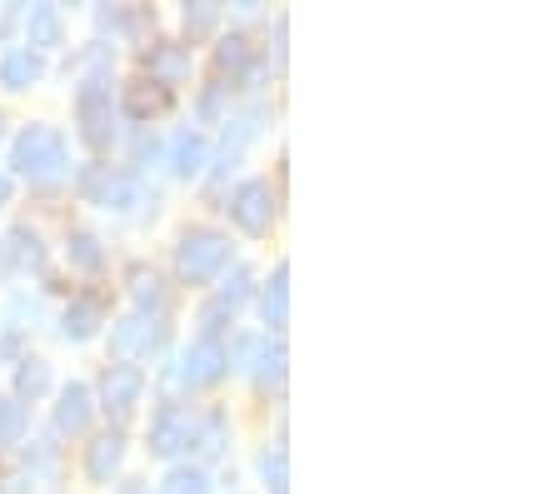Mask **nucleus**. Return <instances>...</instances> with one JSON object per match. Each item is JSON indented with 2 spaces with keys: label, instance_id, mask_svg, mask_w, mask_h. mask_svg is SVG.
Wrapping results in <instances>:
<instances>
[{
  "label": "nucleus",
  "instance_id": "obj_1",
  "mask_svg": "<svg viewBox=\"0 0 559 494\" xmlns=\"http://www.w3.org/2000/svg\"><path fill=\"white\" fill-rule=\"evenodd\" d=\"M11 165L21 170L25 180H31V185H56L60 170H66V141H60V130L31 125L21 141H15Z\"/></svg>",
  "mask_w": 559,
  "mask_h": 494
},
{
  "label": "nucleus",
  "instance_id": "obj_2",
  "mask_svg": "<svg viewBox=\"0 0 559 494\" xmlns=\"http://www.w3.org/2000/svg\"><path fill=\"white\" fill-rule=\"evenodd\" d=\"M225 260H230V240L215 236V230H190L175 250V270L186 275L190 285H205L225 270Z\"/></svg>",
  "mask_w": 559,
  "mask_h": 494
},
{
  "label": "nucleus",
  "instance_id": "obj_3",
  "mask_svg": "<svg viewBox=\"0 0 559 494\" xmlns=\"http://www.w3.org/2000/svg\"><path fill=\"white\" fill-rule=\"evenodd\" d=\"M75 116H81L85 141H91L95 150H105V145H110V135H116V125H110V91H105L100 75L81 85V95H75Z\"/></svg>",
  "mask_w": 559,
  "mask_h": 494
},
{
  "label": "nucleus",
  "instance_id": "obj_4",
  "mask_svg": "<svg viewBox=\"0 0 559 494\" xmlns=\"http://www.w3.org/2000/svg\"><path fill=\"white\" fill-rule=\"evenodd\" d=\"M270 215H275V195H270L265 180H245L230 195V220L240 225V230H250V236H265Z\"/></svg>",
  "mask_w": 559,
  "mask_h": 494
},
{
  "label": "nucleus",
  "instance_id": "obj_5",
  "mask_svg": "<svg viewBox=\"0 0 559 494\" xmlns=\"http://www.w3.org/2000/svg\"><path fill=\"white\" fill-rule=\"evenodd\" d=\"M140 389H145V375H140L135 365H110V370H105V385H100L105 410H110V414H130V410H135V400H140Z\"/></svg>",
  "mask_w": 559,
  "mask_h": 494
},
{
  "label": "nucleus",
  "instance_id": "obj_6",
  "mask_svg": "<svg viewBox=\"0 0 559 494\" xmlns=\"http://www.w3.org/2000/svg\"><path fill=\"white\" fill-rule=\"evenodd\" d=\"M180 365H186V370H180V379H186V385H215V379L225 375V350H221V340L190 345Z\"/></svg>",
  "mask_w": 559,
  "mask_h": 494
},
{
  "label": "nucleus",
  "instance_id": "obj_7",
  "mask_svg": "<svg viewBox=\"0 0 559 494\" xmlns=\"http://www.w3.org/2000/svg\"><path fill=\"white\" fill-rule=\"evenodd\" d=\"M190 439H195V420H190V414H180L175 405H165L160 420L151 424V449H155V455H175V449H186Z\"/></svg>",
  "mask_w": 559,
  "mask_h": 494
},
{
  "label": "nucleus",
  "instance_id": "obj_8",
  "mask_svg": "<svg viewBox=\"0 0 559 494\" xmlns=\"http://www.w3.org/2000/svg\"><path fill=\"white\" fill-rule=\"evenodd\" d=\"M151 340H155V329H151V320L145 315H126L116 329H110V354H116L120 365H126L130 354H140V350H151Z\"/></svg>",
  "mask_w": 559,
  "mask_h": 494
},
{
  "label": "nucleus",
  "instance_id": "obj_9",
  "mask_svg": "<svg viewBox=\"0 0 559 494\" xmlns=\"http://www.w3.org/2000/svg\"><path fill=\"white\" fill-rule=\"evenodd\" d=\"M56 424L66 435H81L85 424H91V389L66 385V395H60V405H56Z\"/></svg>",
  "mask_w": 559,
  "mask_h": 494
},
{
  "label": "nucleus",
  "instance_id": "obj_10",
  "mask_svg": "<svg viewBox=\"0 0 559 494\" xmlns=\"http://www.w3.org/2000/svg\"><path fill=\"white\" fill-rule=\"evenodd\" d=\"M120 455H126V439L116 435V430H105V435H95L91 455H85V470H91V480H110L120 465Z\"/></svg>",
  "mask_w": 559,
  "mask_h": 494
},
{
  "label": "nucleus",
  "instance_id": "obj_11",
  "mask_svg": "<svg viewBox=\"0 0 559 494\" xmlns=\"http://www.w3.org/2000/svg\"><path fill=\"white\" fill-rule=\"evenodd\" d=\"M285 320H290V265H275L270 290H265V325L285 329Z\"/></svg>",
  "mask_w": 559,
  "mask_h": 494
},
{
  "label": "nucleus",
  "instance_id": "obj_12",
  "mask_svg": "<svg viewBox=\"0 0 559 494\" xmlns=\"http://www.w3.org/2000/svg\"><path fill=\"white\" fill-rule=\"evenodd\" d=\"M40 71H46V65H40L35 50H11V56L0 60V81L11 85V91H25L31 81H40Z\"/></svg>",
  "mask_w": 559,
  "mask_h": 494
},
{
  "label": "nucleus",
  "instance_id": "obj_13",
  "mask_svg": "<svg viewBox=\"0 0 559 494\" xmlns=\"http://www.w3.org/2000/svg\"><path fill=\"white\" fill-rule=\"evenodd\" d=\"M126 106H130V116H160V110L170 106V85L135 81V85H130V95H126Z\"/></svg>",
  "mask_w": 559,
  "mask_h": 494
},
{
  "label": "nucleus",
  "instance_id": "obj_14",
  "mask_svg": "<svg viewBox=\"0 0 559 494\" xmlns=\"http://www.w3.org/2000/svg\"><path fill=\"white\" fill-rule=\"evenodd\" d=\"M60 31H66V25H60V11L56 5H35L31 11V21H25V36H31V46H60Z\"/></svg>",
  "mask_w": 559,
  "mask_h": 494
},
{
  "label": "nucleus",
  "instance_id": "obj_15",
  "mask_svg": "<svg viewBox=\"0 0 559 494\" xmlns=\"http://www.w3.org/2000/svg\"><path fill=\"white\" fill-rule=\"evenodd\" d=\"M205 155H210V145H205V135H195V130H190V135H180V141H175V176H200V170H205Z\"/></svg>",
  "mask_w": 559,
  "mask_h": 494
},
{
  "label": "nucleus",
  "instance_id": "obj_16",
  "mask_svg": "<svg viewBox=\"0 0 559 494\" xmlns=\"http://www.w3.org/2000/svg\"><path fill=\"white\" fill-rule=\"evenodd\" d=\"M145 65H151V71L160 75V85H165V81H180V75L190 71V56L180 46H160V50H151V56H145Z\"/></svg>",
  "mask_w": 559,
  "mask_h": 494
},
{
  "label": "nucleus",
  "instance_id": "obj_17",
  "mask_svg": "<svg viewBox=\"0 0 559 494\" xmlns=\"http://www.w3.org/2000/svg\"><path fill=\"white\" fill-rule=\"evenodd\" d=\"M95 320H100V305H95V300H75V305L66 310V325L60 329H66L70 340H85V335L95 329Z\"/></svg>",
  "mask_w": 559,
  "mask_h": 494
},
{
  "label": "nucleus",
  "instance_id": "obj_18",
  "mask_svg": "<svg viewBox=\"0 0 559 494\" xmlns=\"http://www.w3.org/2000/svg\"><path fill=\"white\" fill-rule=\"evenodd\" d=\"M130 290H135V300H140V305H160V300H165V290H160V275H155V270H145V265H135V270H130Z\"/></svg>",
  "mask_w": 559,
  "mask_h": 494
},
{
  "label": "nucleus",
  "instance_id": "obj_19",
  "mask_svg": "<svg viewBox=\"0 0 559 494\" xmlns=\"http://www.w3.org/2000/svg\"><path fill=\"white\" fill-rule=\"evenodd\" d=\"M160 494H210V480L200 470H175L170 480L160 484Z\"/></svg>",
  "mask_w": 559,
  "mask_h": 494
},
{
  "label": "nucleus",
  "instance_id": "obj_20",
  "mask_svg": "<svg viewBox=\"0 0 559 494\" xmlns=\"http://www.w3.org/2000/svg\"><path fill=\"white\" fill-rule=\"evenodd\" d=\"M15 385H21V395H46V385H50V370L40 365V360H25L21 365V375H15Z\"/></svg>",
  "mask_w": 559,
  "mask_h": 494
},
{
  "label": "nucleus",
  "instance_id": "obj_21",
  "mask_svg": "<svg viewBox=\"0 0 559 494\" xmlns=\"http://www.w3.org/2000/svg\"><path fill=\"white\" fill-rule=\"evenodd\" d=\"M25 430V405L21 400H0V439L11 445V439H21Z\"/></svg>",
  "mask_w": 559,
  "mask_h": 494
},
{
  "label": "nucleus",
  "instance_id": "obj_22",
  "mask_svg": "<svg viewBox=\"0 0 559 494\" xmlns=\"http://www.w3.org/2000/svg\"><path fill=\"white\" fill-rule=\"evenodd\" d=\"M245 56H250V46H245L240 36H230V40H221V50H215V65H221V71H240Z\"/></svg>",
  "mask_w": 559,
  "mask_h": 494
},
{
  "label": "nucleus",
  "instance_id": "obj_23",
  "mask_svg": "<svg viewBox=\"0 0 559 494\" xmlns=\"http://www.w3.org/2000/svg\"><path fill=\"white\" fill-rule=\"evenodd\" d=\"M280 375H285V345H270L265 354H260V379H265V385H280Z\"/></svg>",
  "mask_w": 559,
  "mask_h": 494
},
{
  "label": "nucleus",
  "instance_id": "obj_24",
  "mask_svg": "<svg viewBox=\"0 0 559 494\" xmlns=\"http://www.w3.org/2000/svg\"><path fill=\"white\" fill-rule=\"evenodd\" d=\"M245 290H250V275H245V270H235V275H230V285H225V290H221V300H215V305H225V310H230V315H235V310L245 305Z\"/></svg>",
  "mask_w": 559,
  "mask_h": 494
},
{
  "label": "nucleus",
  "instance_id": "obj_25",
  "mask_svg": "<svg viewBox=\"0 0 559 494\" xmlns=\"http://www.w3.org/2000/svg\"><path fill=\"white\" fill-rule=\"evenodd\" d=\"M11 245H15V265H21V270H25V265H35V260H40V250H35V236H31V230H15V236H11Z\"/></svg>",
  "mask_w": 559,
  "mask_h": 494
},
{
  "label": "nucleus",
  "instance_id": "obj_26",
  "mask_svg": "<svg viewBox=\"0 0 559 494\" xmlns=\"http://www.w3.org/2000/svg\"><path fill=\"white\" fill-rule=\"evenodd\" d=\"M210 25H215V5H195V11H186V31H190V36H205Z\"/></svg>",
  "mask_w": 559,
  "mask_h": 494
},
{
  "label": "nucleus",
  "instance_id": "obj_27",
  "mask_svg": "<svg viewBox=\"0 0 559 494\" xmlns=\"http://www.w3.org/2000/svg\"><path fill=\"white\" fill-rule=\"evenodd\" d=\"M265 474H270V494H285V449L265 459Z\"/></svg>",
  "mask_w": 559,
  "mask_h": 494
},
{
  "label": "nucleus",
  "instance_id": "obj_28",
  "mask_svg": "<svg viewBox=\"0 0 559 494\" xmlns=\"http://www.w3.org/2000/svg\"><path fill=\"white\" fill-rule=\"evenodd\" d=\"M70 255L81 260V265H95V260H100V250H95V236H75V245H70Z\"/></svg>",
  "mask_w": 559,
  "mask_h": 494
},
{
  "label": "nucleus",
  "instance_id": "obj_29",
  "mask_svg": "<svg viewBox=\"0 0 559 494\" xmlns=\"http://www.w3.org/2000/svg\"><path fill=\"white\" fill-rule=\"evenodd\" d=\"M221 91H225V85H210V91H205V100H200V116H205V120H215V116H221Z\"/></svg>",
  "mask_w": 559,
  "mask_h": 494
},
{
  "label": "nucleus",
  "instance_id": "obj_30",
  "mask_svg": "<svg viewBox=\"0 0 559 494\" xmlns=\"http://www.w3.org/2000/svg\"><path fill=\"white\" fill-rule=\"evenodd\" d=\"M5 201H11V180L0 176V205H5Z\"/></svg>",
  "mask_w": 559,
  "mask_h": 494
}]
</instances>
